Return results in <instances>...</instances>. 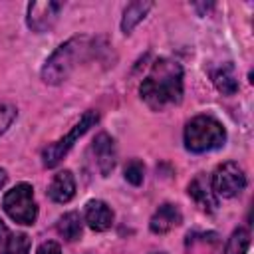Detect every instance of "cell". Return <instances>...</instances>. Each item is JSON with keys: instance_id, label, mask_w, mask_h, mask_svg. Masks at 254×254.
<instances>
[{"instance_id": "3957f363", "label": "cell", "mask_w": 254, "mask_h": 254, "mask_svg": "<svg viewBox=\"0 0 254 254\" xmlns=\"http://www.w3.org/2000/svg\"><path fill=\"white\" fill-rule=\"evenodd\" d=\"M226 131L220 121L210 115H196L185 127V147L192 153H206L222 147Z\"/></svg>"}, {"instance_id": "9c48e42d", "label": "cell", "mask_w": 254, "mask_h": 254, "mask_svg": "<svg viewBox=\"0 0 254 254\" xmlns=\"http://www.w3.org/2000/svg\"><path fill=\"white\" fill-rule=\"evenodd\" d=\"M93 155H95L99 173H101L103 177H107V175L113 171L115 159H117L115 141H113L107 133H99V135L93 139Z\"/></svg>"}, {"instance_id": "ac0fdd59", "label": "cell", "mask_w": 254, "mask_h": 254, "mask_svg": "<svg viewBox=\"0 0 254 254\" xmlns=\"http://www.w3.org/2000/svg\"><path fill=\"white\" fill-rule=\"evenodd\" d=\"M143 177H145V167L141 161H131L127 167H125V179L131 183V185H141L143 183Z\"/></svg>"}, {"instance_id": "9a60e30c", "label": "cell", "mask_w": 254, "mask_h": 254, "mask_svg": "<svg viewBox=\"0 0 254 254\" xmlns=\"http://www.w3.org/2000/svg\"><path fill=\"white\" fill-rule=\"evenodd\" d=\"M81 226H83L81 224V216H79V212H73V210L65 212L58 220V232L69 242H73V240H77L81 236Z\"/></svg>"}, {"instance_id": "7a4b0ae2", "label": "cell", "mask_w": 254, "mask_h": 254, "mask_svg": "<svg viewBox=\"0 0 254 254\" xmlns=\"http://www.w3.org/2000/svg\"><path fill=\"white\" fill-rule=\"evenodd\" d=\"M91 52V40L87 36H75L64 42L44 64L42 67V79L46 83H62L79 62H83Z\"/></svg>"}, {"instance_id": "5b68a950", "label": "cell", "mask_w": 254, "mask_h": 254, "mask_svg": "<svg viewBox=\"0 0 254 254\" xmlns=\"http://www.w3.org/2000/svg\"><path fill=\"white\" fill-rule=\"evenodd\" d=\"M97 121H99V113H97V111H93V109L85 111V113L81 115V119L71 127V131H69L65 137L58 139L56 143L48 145V147L42 151V163H44V167H56V165L67 155V151L73 147V143H75L89 127H93Z\"/></svg>"}, {"instance_id": "7402d4cb", "label": "cell", "mask_w": 254, "mask_h": 254, "mask_svg": "<svg viewBox=\"0 0 254 254\" xmlns=\"http://www.w3.org/2000/svg\"><path fill=\"white\" fill-rule=\"evenodd\" d=\"M6 179H8V175H6V171L4 169H0V189L6 185Z\"/></svg>"}, {"instance_id": "d6986e66", "label": "cell", "mask_w": 254, "mask_h": 254, "mask_svg": "<svg viewBox=\"0 0 254 254\" xmlns=\"http://www.w3.org/2000/svg\"><path fill=\"white\" fill-rule=\"evenodd\" d=\"M16 119V107L10 103H0V135L12 125Z\"/></svg>"}, {"instance_id": "2e32d148", "label": "cell", "mask_w": 254, "mask_h": 254, "mask_svg": "<svg viewBox=\"0 0 254 254\" xmlns=\"http://www.w3.org/2000/svg\"><path fill=\"white\" fill-rule=\"evenodd\" d=\"M248 244H250V232L246 228H236L226 240L222 254H246Z\"/></svg>"}, {"instance_id": "52a82bcc", "label": "cell", "mask_w": 254, "mask_h": 254, "mask_svg": "<svg viewBox=\"0 0 254 254\" xmlns=\"http://www.w3.org/2000/svg\"><path fill=\"white\" fill-rule=\"evenodd\" d=\"M62 10V2H52V0H44V2H32L28 6V26L34 32H48Z\"/></svg>"}, {"instance_id": "8fae6325", "label": "cell", "mask_w": 254, "mask_h": 254, "mask_svg": "<svg viewBox=\"0 0 254 254\" xmlns=\"http://www.w3.org/2000/svg\"><path fill=\"white\" fill-rule=\"evenodd\" d=\"M75 194V179L71 175V171H60L50 187H48V196L54 200V202H69Z\"/></svg>"}, {"instance_id": "44dd1931", "label": "cell", "mask_w": 254, "mask_h": 254, "mask_svg": "<svg viewBox=\"0 0 254 254\" xmlns=\"http://www.w3.org/2000/svg\"><path fill=\"white\" fill-rule=\"evenodd\" d=\"M6 234H8V228H6V224L0 220V244H4V240H6Z\"/></svg>"}, {"instance_id": "603a6c76", "label": "cell", "mask_w": 254, "mask_h": 254, "mask_svg": "<svg viewBox=\"0 0 254 254\" xmlns=\"http://www.w3.org/2000/svg\"><path fill=\"white\" fill-rule=\"evenodd\" d=\"M155 254H165V252H155Z\"/></svg>"}, {"instance_id": "30bf717a", "label": "cell", "mask_w": 254, "mask_h": 254, "mask_svg": "<svg viewBox=\"0 0 254 254\" xmlns=\"http://www.w3.org/2000/svg\"><path fill=\"white\" fill-rule=\"evenodd\" d=\"M181 220H183L181 210H179L175 204L165 202V204H161V206L155 210V214L151 216L149 228H151V232H155V234H165V232H169L171 228L179 226Z\"/></svg>"}, {"instance_id": "ffe728a7", "label": "cell", "mask_w": 254, "mask_h": 254, "mask_svg": "<svg viewBox=\"0 0 254 254\" xmlns=\"http://www.w3.org/2000/svg\"><path fill=\"white\" fill-rule=\"evenodd\" d=\"M38 254H62V250H60V244H58V242H54V240H48V242L40 244V248H38Z\"/></svg>"}, {"instance_id": "e0dca14e", "label": "cell", "mask_w": 254, "mask_h": 254, "mask_svg": "<svg viewBox=\"0 0 254 254\" xmlns=\"http://www.w3.org/2000/svg\"><path fill=\"white\" fill-rule=\"evenodd\" d=\"M30 248H32L30 236L24 232H18L4 240V248L0 250V254H30Z\"/></svg>"}, {"instance_id": "8992f818", "label": "cell", "mask_w": 254, "mask_h": 254, "mask_svg": "<svg viewBox=\"0 0 254 254\" xmlns=\"http://www.w3.org/2000/svg\"><path fill=\"white\" fill-rule=\"evenodd\" d=\"M210 185H212V190L216 196L232 198L246 187V175L238 167V163L228 161V163H222L216 167V171L212 173Z\"/></svg>"}, {"instance_id": "7c38bea8", "label": "cell", "mask_w": 254, "mask_h": 254, "mask_svg": "<svg viewBox=\"0 0 254 254\" xmlns=\"http://www.w3.org/2000/svg\"><path fill=\"white\" fill-rule=\"evenodd\" d=\"M85 222L89 224L91 230L103 232L113 222V210L103 200H89L85 204Z\"/></svg>"}, {"instance_id": "6da1fadb", "label": "cell", "mask_w": 254, "mask_h": 254, "mask_svg": "<svg viewBox=\"0 0 254 254\" xmlns=\"http://www.w3.org/2000/svg\"><path fill=\"white\" fill-rule=\"evenodd\" d=\"M139 93L143 101L155 109L163 111L169 105H175L183 97V67L175 60H157L143 79Z\"/></svg>"}, {"instance_id": "4fadbf2b", "label": "cell", "mask_w": 254, "mask_h": 254, "mask_svg": "<svg viewBox=\"0 0 254 254\" xmlns=\"http://www.w3.org/2000/svg\"><path fill=\"white\" fill-rule=\"evenodd\" d=\"M153 8V2H131L127 4V8L123 10V18H121V30L125 34H129L145 16L147 12Z\"/></svg>"}, {"instance_id": "5bb4252c", "label": "cell", "mask_w": 254, "mask_h": 254, "mask_svg": "<svg viewBox=\"0 0 254 254\" xmlns=\"http://www.w3.org/2000/svg\"><path fill=\"white\" fill-rule=\"evenodd\" d=\"M214 79V85L220 93L224 95H234L238 91V79H236V73H234V67L230 64H224L222 67H218L212 75Z\"/></svg>"}, {"instance_id": "277c9868", "label": "cell", "mask_w": 254, "mask_h": 254, "mask_svg": "<svg viewBox=\"0 0 254 254\" xmlns=\"http://www.w3.org/2000/svg\"><path fill=\"white\" fill-rule=\"evenodd\" d=\"M4 212L18 224H34L38 218V204L34 200V189L28 183H20L10 189L2 198Z\"/></svg>"}, {"instance_id": "ba28073f", "label": "cell", "mask_w": 254, "mask_h": 254, "mask_svg": "<svg viewBox=\"0 0 254 254\" xmlns=\"http://www.w3.org/2000/svg\"><path fill=\"white\" fill-rule=\"evenodd\" d=\"M189 194L192 196V200L204 210V212H212L218 206V196L212 190L210 179L206 175H196L190 185H189Z\"/></svg>"}]
</instances>
